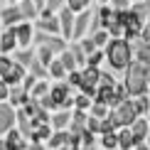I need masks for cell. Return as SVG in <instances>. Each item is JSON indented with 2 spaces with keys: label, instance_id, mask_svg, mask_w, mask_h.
<instances>
[{
  "label": "cell",
  "instance_id": "9f6ffc18",
  "mask_svg": "<svg viewBox=\"0 0 150 150\" xmlns=\"http://www.w3.org/2000/svg\"><path fill=\"white\" fill-rule=\"evenodd\" d=\"M133 150H150L148 143H138V145H133Z\"/></svg>",
  "mask_w": 150,
  "mask_h": 150
},
{
  "label": "cell",
  "instance_id": "c3c4849f",
  "mask_svg": "<svg viewBox=\"0 0 150 150\" xmlns=\"http://www.w3.org/2000/svg\"><path fill=\"white\" fill-rule=\"evenodd\" d=\"M79 143H81V145H91V143H96V138H93V133L84 130V133L79 135Z\"/></svg>",
  "mask_w": 150,
  "mask_h": 150
},
{
  "label": "cell",
  "instance_id": "be15d7a7",
  "mask_svg": "<svg viewBox=\"0 0 150 150\" xmlns=\"http://www.w3.org/2000/svg\"><path fill=\"white\" fill-rule=\"evenodd\" d=\"M145 93H148V98H150V86H148V91H145Z\"/></svg>",
  "mask_w": 150,
  "mask_h": 150
},
{
  "label": "cell",
  "instance_id": "44dd1931",
  "mask_svg": "<svg viewBox=\"0 0 150 150\" xmlns=\"http://www.w3.org/2000/svg\"><path fill=\"white\" fill-rule=\"evenodd\" d=\"M30 98V93L22 89V86H10V96H8V101L10 106H22L25 101Z\"/></svg>",
  "mask_w": 150,
  "mask_h": 150
},
{
  "label": "cell",
  "instance_id": "7402d4cb",
  "mask_svg": "<svg viewBox=\"0 0 150 150\" xmlns=\"http://www.w3.org/2000/svg\"><path fill=\"white\" fill-rule=\"evenodd\" d=\"M69 140V130H54L52 135H49V140H47V148H52V150H57V148H62L64 143Z\"/></svg>",
  "mask_w": 150,
  "mask_h": 150
},
{
  "label": "cell",
  "instance_id": "d590c367",
  "mask_svg": "<svg viewBox=\"0 0 150 150\" xmlns=\"http://www.w3.org/2000/svg\"><path fill=\"white\" fill-rule=\"evenodd\" d=\"M45 93H49V86L45 84V81H35V86H32V91H30V96H32V98H42Z\"/></svg>",
  "mask_w": 150,
  "mask_h": 150
},
{
  "label": "cell",
  "instance_id": "680465c9",
  "mask_svg": "<svg viewBox=\"0 0 150 150\" xmlns=\"http://www.w3.org/2000/svg\"><path fill=\"white\" fill-rule=\"evenodd\" d=\"M145 3V10H148V22H150V0H143Z\"/></svg>",
  "mask_w": 150,
  "mask_h": 150
},
{
  "label": "cell",
  "instance_id": "94428289",
  "mask_svg": "<svg viewBox=\"0 0 150 150\" xmlns=\"http://www.w3.org/2000/svg\"><path fill=\"white\" fill-rule=\"evenodd\" d=\"M145 143H148V145H150V133H148V138H145Z\"/></svg>",
  "mask_w": 150,
  "mask_h": 150
},
{
  "label": "cell",
  "instance_id": "b9f144b4",
  "mask_svg": "<svg viewBox=\"0 0 150 150\" xmlns=\"http://www.w3.org/2000/svg\"><path fill=\"white\" fill-rule=\"evenodd\" d=\"M79 47L84 49V54H91L93 49H98L96 45H93V40H91V37H86V40H84V37H81V40H79Z\"/></svg>",
  "mask_w": 150,
  "mask_h": 150
},
{
  "label": "cell",
  "instance_id": "6125c7cd",
  "mask_svg": "<svg viewBox=\"0 0 150 150\" xmlns=\"http://www.w3.org/2000/svg\"><path fill=\"white\" fill-rule=\"evenodd\" d=\"M98 3H101V5H106V3H108V0H98Z\"/></svg>",
  "mask_w": 150,
  "mask_h": 150
},
{
  "label": "cell",
  "instance_id": "30bf717a",
  "mask_svg": "<svg viewBox=\"0 0 150 150\" xmlns=\"http://www.w3.org/2000/svg\"><path fill=\"white\" fill-rule=\"evenodd\" d=\"M15 126V108L8 101H0V133H8Z\"/></svg>",
  "mask_w": 150,
  "mask_h": 150
},
{
  "label": "cell",
  "instance_id": "74e56055",
  "mask_svg": "<svg viewBox=\"0 0 150 150\" xmlns=\"http://www.w3.org/2000/svg\"><path fill=\"white\" fill-rule=\"evenodd\" d=\"M89 3L91 0H67V8H69L71 12H81V10L89 8Z\"/></svg>",
  "mask_w": 150,
  "mask_h": 150
},
{
  "label": "cell",
  "instance_id": "83f0119b",
  "mask_svg": "<svg viewBox=\"0 0 150 150\" xmlns=\"http://www.w3.org/2000/svg\"><path fill=\"white\" fill-rule=\"evenodd\" d=\"M32 59H35V52H32V49H20V52L15 54V62H17V64H22L25 69L30 67V62H32Z\"/></svg>",
  "mask_w": 150,
  "mask_h": 150
},
{
  "label": "cell",
  "instance_id": "8992f818",
  "mask_svg": "<svg viewBox=\"0 0 150 150\" xmlns=\"http://www.w3.org/2000/svg\"><path fill=\"white\" fill-rule=\"evenodd\" d=\"M35 37V42L37 45H45V47H49L54 54H62L67 49V40L64 37H57V35H47V32H37V35H32Z\"/></svg>",
  "mask_w": 150,
  "mask_h": 150
},
{
  "label": "cell",
  "instance_id": "ee69618b",
  "mask_svg": "<svg viewBox=\"0 0 150 150\" xmlns=\"http://www.w3.org/2000/svg\"><path fill=\"white\" fill-rule=\"evenodd\" d=\"M35 81H37V76H35V74H25V79L20 81V84H22V89L30 93V91H32V86H35Z\"/></svg>",
  "mask_w": 150,
  "mask_h": 150
},
{
  "label": "cell",
  "instance_id": "836d02e7",
  "mask_svg": "<svg viewBox=\"0 0 150 150\" xmlns=\"http://www.w3.org/2000/svg\"><path fill=\"white\" fill-rule=\"evenodd\" d=\"M74 108H79V111H89V108H91V98L84 96V93H76V96H74Z\"/></svg>",
  "mask_w": 150,
  "mask_h": 150
},
{
  "label": "cell",
  "instance_id": "11a10c76",
  "mask_svg": "<svg viewBox=\"0 0 150 150\" xmlns=\"http://www.w3.org/2000/svg\"><path fill=\"white\" fill-rule=\"evenodd\" d=\"M45 3H47V0H32V5L37 8V12H40V10H45Z\"/></svg>",
  "mask_w": 150,
  "mask_h": 150
},
{
  "label": "cell",
  "instance_id": "bcb514c9",
  "mask_svg": "<svg viewBox=\"0 0 150 150\" xmlns=\"http://www.w3.org/2000/svg\"><path fill=\"white\" fill-rule=\"evenodd\" d=\"M64 3H67V0H47V3H45V8H47L49 12H54V10L64 8Z\"/></svg>",
  "mask_w": 150,
  "mask_h": 150
},
{
  "label": "cell",
  "instance_id": "5b68a950",
  "mask_svg": "<svg viewBox=\"0 0 150 150\" xmlns=\"http://www.w3.org/2000/svg\"><path fill=\"white\" fill-rule=\"evenodd\" d=\"M40 22H37V27H40V32H47V35H59L62 37V32H59V17L57 15H52L47 8L45 10H40Z\"/></svg>",
  "mask_w": 150,
  "mask_h": 150
},
{
  "label": "cell",
  "instance_id": "f1b7e54d",
  "mask_svg": "<svg viewBox=\"0 0 150 150\" xmlns=\"http://www.w3.org/2000/svg\"><path fill=\"white\" fill-rule=\"evenodd\" d=\"M27 69H30V74H35L37 79H45V76H49V74H47V67H42L37 57H35L32 62H30V67H27Z\"/></svg>",
  "mask_w": 150,
  "mask_h": 150
},
{
  "label": "cell",
  "instance_id": "f907efd6",
  "mask_svg": "<svg viewBox=\"0 0 150 150\" xmlns=\"http://www.w3.org/2000/svg\"><path fill=\"white\" fill-rule=\"evenodd\" d=\"M113 3V10H128L130 8V0H111Z\"/></svg>",
  "mask_w": 150,
  "mask_h": 150
},
{
  "label": "cell",
  "instance_id": "7dc6e473",
  "mask_svg": "<svg viewBox=\"0 0 150 150\" xmlns=\"http://www.w3.org/2000/svg\"><path fill=\"white\" fill-rule=\"evenodd\" d=\"M12 67V59H8V57H0V79L8 74V69Z\"/></svg>",
  "mask_w": 150,
  "mask_h": 150
},
{
  "label": "cell",
  "instance_id": "db71d44e",
  "mask_svg": "<svg viewBox=\"0 0 150 150\" xmlns=\"http://www.w3.org/2000/svg\"><path fill=\"white\" fill-rule=\"evenodd\" d=\"M27 150H47V148L42 145V143H30V145H27Z\"/></svg>",
  "mask_w": 150,
  "mask_h": 150
},
{
  "label": "cell",
  "instance_id": "7a4b0ae2",
  "mask_svg": "<svg viewBox=\"0 0 150 150\" xmlns=\"http://www.w3.org/2000/svg\"><path fill=\"white\" fill-rule=\"evenodd\" d=\"M123 86H126L128 96H143V93L148 91L150 81H148V69L145 67H140L138 62H130L126 67V81H123Z\"/></svg>",
  "mask_w": 150,
  "mask_h": 150
},
{
  "label": "cell",
  "instance_id": "4dcf8cb0",
  "mask_svg": "<svg viewBox=\"0 0 150 150\" xmlns=\"http://www.w3.org/2000/svg\"><path fill=\"white\" fill-rule=\"evenodd\" d=\"M101 145H103V150H116V148H118V135H116V133L101 135Z\"/></svg>",
  "mask_w": 150,
  "mask_h": 150
},
{
  "label": "cell",
  "instance_id": "ba28073f",
  "mask_svg": "<svg viewBox=\"0 0 150 150\" xmlns=\"http://www.w3.org/2000/svg\"><path fill=\"white\" fill-rule=\"evenodd\" d=\"M91 15L93 12H89V8L81 10L76 17H74V32H71V40H81V37L86 35V30H89V22H91Z\"/></svg>",
  "mask_w": 150,
  "mask_h": 150
},
{
  "label": "cell",
  "instance_id": "2e32d148",
  "mask_svg": "<svg viewBox=\"0 0 150 150\" xmlns=\"http://www.w3.org/2000/svg\"><path fill=\"white\" fill-rule=\"evenodd\" d=\"M69 121H71V111L59 108L57 113L49 118V126H52L54 130H64V128H69Z\"/></svg>",
  "mask_w": 150,
  "mask_h": 150
},
{
  "label": "cell",
  "instance_id": "484cf974",
  "mask_svg": "<svg viewBox=\"0 0 150 150\" xmlns=\"http://www.w3.org/2000/svg\"><path fill=\"white\" fill-rule=\"evenodd\" d=\"M37 59H40L42 67H49V64H52V59H54V52H52L49 47L40 45V49H37Z\"/></svg>",
  "mask_w": 150,
  "mask_h": 150
},
{
  "label": "cell",
  "instance_id": "8d00e7d4",
  "mask_svg": "<svg viewBox=\"0 0 150 150\" xmlns=\"http://www.w3.org/2000/svg\"><path fill=\"white\" fill-rule=\"evenodd\" d=\"M130 10H133L135 15L148 25V10H145V3H143V0H140V3H130Z\"/></svg>",
  "mask_w": 150,
  "mask_h": 150
},
{
  "label": "cell",
  "instance_id": "277c9868",
  "mask_svg": "<svg viewBox=\"0 0 150 150\" xmlns=\"http://www.w3.org/2000/svg\"><path fill=\"white\" fill-rule=\"evenodd\" d=\"M49 96L54 98V103H57L59 108L69 111L74 106V96H71V86L69 84H54L52 89H49Z\"/></svg>",
  "mask_w": 150,
  "mask_h": 150
},
{
  "label": "cell",
  "instance_id": "e575fe53",
  "mask_svg": "<svg viewBox=\"0 0 150 150\" xmlns=\"http://www.w3.org/2000/svg\"><path fill=\"white\" fill-rule=\"evenodd\" d=\"M91 40H93V45L101 49V47H106V42H108L111 37H108V32H106V30H96V32L91 35Z\"/></svg>",
  "mask_w": 150,
  "mask_h": 150
},
{
  "label": "cell",
  "instance_id": "60d3db41",
  "mask_svg": "<svg viewBox=\"0 0 150 150\" xmlns=\"http://www.w3.org/2000/svg\"><path fill=\"white\" fill-rule=\"evenodd\" d=\"M67 84H69L71 89H74V86H79V84H81V71H79V69L67 71Z\"/></svg>",
  "mask_w": 150,
  "mask_h": 150
},
{
  "label": "cell",
  "instance_id": "6f0895ef",
  "mask_svg": "<svg viewBox=\"0 0 150 150\" xmlns=\"http://www.w3.org/2000/svg\"><path fill=\"white\" fill-rule=\"evenodd\" d=\"M81 150H96V143H91V145H81Z\"/></svg>",
  "mask_w": 150,
  "mask_h": 150
},
{
  "label": "cell",
  "instance_id": "7bdbcfd3",
  "mask_svg": "<svg viewBox=\"0 0 150 150\" xmlns=\"http://www.w3.org/2000/svg\"><path fill=\"white\" fill-rule=\"evenodd\" d=\"M98 133H101V135H106V133H116V128H113V123L108 121V116H106V118H101V126H98Z\"/></svg>",
  "mask_w": 150,
  "mask_h": 150
},
{
  "label": "cell",
  "instance_id": "d6986e66",
  "mask_svg": "<svg viewBox=\"0 0 150 150\" xmlns=\"http://www.w3.org/2000/svg\"><path fill=\"white\" fill-rule=\"evenodd\" d=\"M49 135H52V126L47 123V126H35L27 138H30V143H45V140H49Z\"/></svg>",
  "mask_w": 150,
  "mask_h": 150
},
{
  "label": "cell",
  "instance_id": "1f68e13d",
  "mask_svg": "<svg viewBox=\"0 0 150 150\" xmlns=\"http://www.w3.org/2000/svg\"><path fill=\"white\" fill-rule=\"evenodd\" d=\"M69 52L74 54V59H76V67H86V54H84V49L79 47V42H74Z\"/></svg>",
  "mask_w": 150,
  "mask_h": 150
},
{
  "label": "cell",
  "instance_id": "603a6c76",
  "mask_svg": "<svg viewBox=\"0 0 150 150\" xmlns=\"http://www.w3.org/2000/svg\"><path fill=\"white\" fill-rule=\"evenodd\" d=\"M133 108H135V113H138V116L150 113V98H148V93H143V96H133Z\"/></svg>",
  "mask_w": 150,
  "mask_h": 150
},
{
  "label": "cell",
  "instance_id": "e0dca14e",
  "mask_svg": "<svg viewBox=\"0 0 150 150\" xmlns=\"http://www.w3.org/2000/svg\"><path fill=\"white\" fill-rule=\"evenodd\" d=\"M15 47H17V40H15V25H12V27H8V32H5V35H0V52L8 54Z\"/></svg>",
  "mask_w": 150,
  "mask_h": 150
},
{
  "label": "cell",
  "instance_id": "f35d334b",
  "mask_svg": "<svg viewBox=\"0 0 150 150\" xmlns=\"http://www.w3.org/2000/svg\"><path fill=\"white\" fill-rule=\"evenodd\" d=\"M37 101H40V106H42L45 111H59V106L54 103V98L49 96V93H45V96H42V98H37Z\"/></svg>",
  "mask_w": 150,
  "mask_h": 150
},
{
  "label": "cell",
  "instance_id": "003e7915",
  "mask_svg": "<svg viewBox=\"0 0 150 150\" xmlns=\"http://www.w3.org/2000/svg\"><path fill=\"white\" fill-rule=\"evenodd\" d=\"M148 123H150V113H148Z\"/></svg>",
  "mask_w": 150,
  "mask_h": 150
},
{
  "label": "cell",
  "instance_id": "6da1fadb",
  "mask_svg": "<svg viewBox=\"0 0 150 150\" xmlns=\"http://www.w3.org/2000/svg\"><path fill=\"white\" fill-rule=\"evenodd\" d=\"M103 59L111 64V69L126 71V67L133 62V49H130V42L123 40V37H111V40L106 42Z\"/></svg>",
  "mask_w": 150,
  "mask_h": 150
},
{
  "label": "cell",
  "instance_id": "f6af8a7d",
  "mask_svg": "<svg viewBox=\"0 0 150 150\" xmlns=\"http://www.w3.org/2000/svg\"><path fill=\"white\" fill-rule=\"evenodd\" d=\"M98 86H116V79L111 76V74L101 71V74H98Z\"/></svg>",
  "mask_w": 150,
  "mask_h": 150
},
{
  "label": "cell",
  "instance_id": "f5cc1de1",
  "mask_svg": "<svg viewBox=\"0 0 150 150\" xmlns=\"http://www.w3.org/2000/svg\"><path fill=\"white\" fill-rule=\"evenodd\" d=\"M57 150H81V145H79V143H71V140H67L64 145H62V148H57Z\"/></svg>",
  "mask_w": 150,
  "mask_h": 150
},
{
  "label": "cell",
  "instance_id": "ac0fdd59",
  "mask_svg": "<svg viewBox=\"0 0 150 150\" xmlns=\"http://www.w3.org/2000/svg\"><path fill=\"white\" fill-rule=\"evenodd\" d=\"M0 20L8 25V27H12V25H17V22L22 20V12H20L17 5H10V8H5L3 12H0Z\"/></svg>",
  "mask_w": 150,
  "mask_h": 150
},
{
  "label": "cell",
  "instance_id": "5bb4252c",
  "mask_svg": "<svg viewBox=\"0 0 150 150\" xmlns=\"http://www.w3.org/2000/svg\"><path fill=\"white\" fill-rule=\"evenodd\" d=\"M86 111H79V108H74L71 111V121H69V133L74 135H81L86 130Z\"/></svg>",
  "mask_w": 150,
  "mask_h": 150
},
{
  "label": "cell",
  "instance_id": "cb8c5ba5",
  "mask_svg": "<svg viewBox=\"0 0 150 150\" xmlns=\"http://www.w3.org/2000/svg\"><path fill=\"white\" fill-rule=\"evenodd\" d=\"M20 12H22V20H32V17H37L40 12H37V8L32 5V0H20Z\"/></svg>",
  "mask_w": 150,
  "mask_h": 150
},
{
  "label": "cell",
  "instance_id": "e7e4bbea",
  "mask_svg": "<svg viewBox=\"0 0 150 150\" xmlns=\"http://www.w3.org/2000/svg\"><path fill=\"white\" fill-rule=\"evenodd\" d=\"M148 81H150V67H148Z\"/></svg>",
  "mask_w": 150,
  "mask_h": 150
},
{
  "label": "cell",
  "instance_id": "4316f807",
  "mask_svg": "<svg viewBox=\"0 0 150 150\" xmlns=\"http://www.w3.org/2000/svg\"><path fill=\"white\" fill-rule=\"evenodd\" d=\"M47 74H49V76H54V79H64L67 76V69L62 67L59 59H52V64L47 67Z\"/></svg>",
  "mask_w": 150,
  "mask_h": 150
},
{
  "label": "cell",
  "instance_id": "4fadbf2b",
  "mask_svg": "<svg viewBox=\"0 0 150 150\" xmlns=\"http://www.w3.org/2000/svg\"><path fill=\"white\" fill-rule=\"evenodd\" d=\"M133 49V62H138L140 67H150V45H145V42L138 37V42H135V47H130Z\"/></svg>",
  "mask_w": 150,
  "mask_h": 150
},
{
  "label": "cell",
  "instance_id": "91938a15",
  "mask_svg": "<svg viewBox=\"0 0 150 150\" xmlns=\"http://www.w3.org/2000/svg\"><path fill=\"white\" fill-rule=\"evenodd\" d=\"M0 150H5V143H3V140H0Z\"/></svg>",
  "mask_w": 150,
  "mask_h": 150
},
{
  "label": "cell",
  "instance_id": "03108f58",
  "mask_svg": "<svg viewBox=\"0 0 150 150\" xmlns=\"http://www.w3.org/2000/svg\"><path fill=\"white\" fill-rule=\"evenodd\" d=\"M130 3H140V0H130Z\"/></svg>",
  "mask_w": 150,
  "mask_h": 150
},
{
  "label": "cell",
  "instance_id": "8fae6325",
  "mask_svg": "<svg viewBox=\"0 0 150 150\" xmlns=\"http://www.w3.org/2000/svg\"><path fill=\"white\" fill-rule=\"evenodd\" d=\"M8 138H5V150H27V140H25V135L20 133V130H15V128H10L8 133Z\"/></svg>",
  "mask_w": 150,
  "mask_h": 150
},
{
  "label": "cell",
  "instance_id": "7c38bea8",
  "mask_svg": "<svg viewBox=\"0 0 150 150\" xmlns=\"http://www.w3.org/2000/svg\"><path fill=\"white\" fill-rule=\"evenodd\" d=\"M32 35H35V30H32L30 22H17L15 25V40L22 49H27V45L32 42Z\"/></svg>",
  "mask_w": 150,
  "mask_h": 150
},
{
  "label": "cell",
  "instance_id": "ffe728a7",
  "mask_svg": "<svg viewBox=\"0 0 150 150\" xmlns=\"http://www.w3.org/2000/svg\"><path fill=\"white\" fill-rule=\"evenodd\" d=\"M118 135V150H133V133H130V128H118L116 130Z\"/></svg>",
  "mask_w": 150,
  "mask_h": 150
},
{
  "label": "cell",
  "instance_id": "d6a6232c",
  "mask_svg": "<svg viewBox=\"0 0 150 150\" xmlns=\"http://www.w3.org/2000/svg\"><path fill=\"white\" fill-rule=\"evenodd\" d=\"M103 62V49H93L91 54H86V67H98Z\"/></svg>",
  "mask_w": 150,
  "mask_h": 150
},
{
  "label": "cell",
  "instance_id": "816d5d0a",
  "mask_svg": "<svg viewBox=\"0 0 150 150\" xmlns=\"http://www.w3.org/2000/svg\"><path fill=\"white\" fill-rule=\"evenodd\" d=\"M140 40L145 42V45H150V22L145 25V27H143V32H140Z\"/></svg>",
  "mask_w": 150,
  "mask_h": 150
},
{
  "label": "cell",
  "instance_id": "ab89813d",
  "mask_svg": "<svg viewBox=\"0 0 150 150\" xmlns=\"http://www.w3.org/2000/svg\"><path fill=\"white\" fill-rule=\"evenodd\" d=\"M98 126H101V118H96V116H86V130H89V133L96 135V133H98Z\"/></svg>",
  "mask_w": 150,
  "mask_h": 150
},
{
  "label": "cell",
  "instance_id": "9a60e30c",
  "mask_svg": "<svg viewBox=\"0 0 150 150\" xmlns=\"http://www.w3.org/2000/svg\"><path fill=\"white\" fill-rule=\"evenodd\" d=\"M25 74H27V69H25L22 64H17V62H12V67L8 69V74L3 76V81H5L8 86H17V84L25 79Z\"/></svg>",
  "mask_w": 150,
  "mask_h": 150
},
{
  "label": "cell",
  "instance_id": "3957f363",
  "mask_svg": "<svg viewBox=\"0 0 150 150\" xmlns=\"http://www.w3.org/2000/svg\"><path fill=\"white\" fill-rule=\"evenodd\" d=\"M138 118V113H135L133 108V98H126L121 106H116V108L108 111V121L113 123V128H130V123Z\"/></svg>",
  "mask_w": 150,
  "mask_h": 150
},
{
  "label": "cell",
  "instance_id": "d4e9b609",
  "mask_svg": "<svg viewBox=\"0 0 150 150\" xmlns=\"http://www.w3.org/2000/svg\"><path fill=\"white\" fill-rule=\"evenodd\" d=\"M59 62H62V67H64L67 71H74V69H79V67H76V59H74V54L69 52V49H64V52L59 54Z\"/></svg>",
  "mask_w": 150,
  "mask_h": 150
},
{
  "label": "cell",
  "instance_id": "f546056e",
  "mask_svg": "<svg viewBox=\"0 0 150 150\" xmlns=\"http://www.w3.org/2000/svg\"><path fill=\"white\" fill-rule=\"evenodd\" d=\"M91 116H96V118H106V116H108V106H106V103H98V101H91Z\"/></svg>",
  "mask_w": 150,
  "mask_h": 150
},
{
  "label": "cell",
  "instance_id": "9c48e42d",
  "mask_svg": "<svg viewBox=\"0 0 150 150\" xmlns=\"http://www.w3.org/2000/svg\"><path fill=\"white\" fill-rule=\"evenodd\" d=\"M130 133H133V143H135V145H138V143H145L148 133H150V123H148V118L138 116L133 123H130Z\"/></svg>",
  "mask_w": 150,
  "mask_h": 150
},
{
  "label": "cell",
  "instance_id": "681fc988",
  "mask_svg": "<svg viewBox=\"0 0 150 150\" xmlns=\"http://www.w3.org/2000/svg\"><path fill=\"white\" fill-rule=\"evenodd\" d=\"M8 96H10V86L0 79V101H8Z\"/></svg>",
  "mask_w": 150,
  "mask_h": 150
},
{
  "label": "cell",
  "instance_id": "52a82bcc",
  "mask_svg": "<svg viewBox=\"0 0 150 150\" xmlns=\"http://www.w3.org/2000/svg\"><path fill=\"white\" fill-rule=\"evenodd\" d=\"M59 32L64 40H71V32H74V17H76V12H71L69 8H59Z\"/></svg>",
  "mask_w": 150,
  "mask_h": 150
}]
</instances>
